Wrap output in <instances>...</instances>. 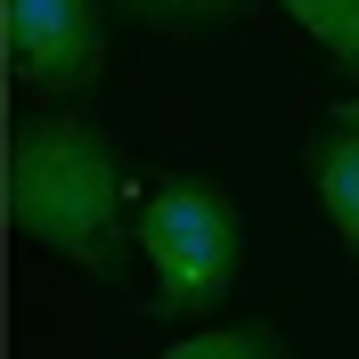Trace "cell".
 Listing matches in <instances>:
<instances>
[{
    "label": "cell",
    "instance_id": "6da1fadb",
    "mask_svg": "<svg viewBox=\"0 0 359 359\" xmlns=\"http://www.w3.org/2000/svg\"><path fill=\"white\" fill-rule=\"evenodd\" d=\"M8 221L17 237L66 253L90 278L123 262V163L82 114H33L8 147Z\"/></svg>",
    "mask_w": 359,
    "mask_h": 359
},
{
    "label": "cell",
    "instance_id": "7a4b0ae2",
    "mask_svg": "<svg viewBox=\"0 0 359 359\" xmlns=\"http://www.w3.org/2000/svg\"><path fill=\"white\" fill-rule=\"evenodd\" d=\"M139 253L156 262V302L147 311L188 318L212 311L229 286H237V262H245V221L221 188H196V180H172L147 196L139 212Z\"/></svg>",
    "mask_w": 359,
    "mask_h": 359
},
{
    "label": "cell",
    "instance_id": "3957f363",
    "mask_svg": "<svg viewBox=\"0 0 359 359\" xmlns=\"http://www.w3.org/2000/svg\"><path fill=\"white\" fill-rule=\"evenodd\" d=\"M8 66L41 98H74L107 66V8L98 0H8Z\"/></svg>",
    "mask_w": 359,
    "mask_h": 359
},
{
    "label": "cell",
    "instance_id": "277c9868",
    "mask_svg": "<svg viewBox=\"0 0 359 359\" xmlns=\"http://www.w3.org/2000/svg\"><path fill=\"white\" fill-rule=\"evenodd\" d=\"M311 180H318V196H327L335 237L359 253V131H351V123H343L335 139H318V147H311Z\"/></svg>",
    "mask_w": 359,
    "mask_h": 359
},
{
    "label": "cell",
    "instance_id": "5b68a950",
    "mask_svg": "<svg viewBox=\"0 0 359 359\" xmlns=\"http://www.w3.org/2000/svg\"><path fill=\"white\" fill-rule=\"evenodd\" d=\"M311 41H327V57L335 66H351L359 74V0H278Z\"/></svg>",
    "mask_w": 359,
    "mask_h": 359
},
{
    "label": "cell",
    "instance_id": "8992f818",
    "mask_svg": "<svg viewBox=\"0 0 359 359\" xmlns=\"http://www.w3.org/2000/svg\"><path fill=\"white\" fill-rule=\"evenodd\" d=\"M163 359H286V343H278V327H204V335L172 343Z\"/></svg>",
    "mask_w": 359,
    "mask_h": 359
},
{
    "label": "cell",
    "instance_id": "52a82bcc",
    "mask_svg": "<svg viewBox=\"0 0 359 359\" xmlns=\"http://www.w3.org/2000/svg\"><path fill=\"white\" fill-rule=\"evenodd\" d=\"M123 8H139V17H221L237 0H123Z\"/></svg>",
    "mask_w": 359,
    "mask_h": 359
},
{
    "label": "cell",
    "instance_id": "ba28073f",
    "mask_svg": "<svg viewBox=\"0 0 359 359\" xmlns=\"http://www.w3.org/2000/svg\"><path fill=\"white\" fill-rule=\"evenodd\" d=\"M335 123H351V131H359V98H343V107H335Z\"/></svg>",
    "mask_w": 359,
    "mask_h": 359
}]
</instances>
